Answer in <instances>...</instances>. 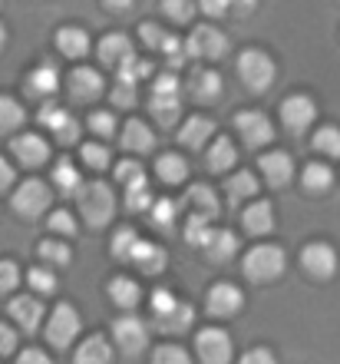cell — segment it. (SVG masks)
Wrapping results in <instances>:
<instances>
[{"label": "cell", "mask_w": 340, "mask_h": 364, "mask_svg": "<svg viewBox=\"0 0 340 364\" xmlns=\"http://www.w3.org/2000/svg\"><path fill=\"white\" fill-rule=\"evenodd\" d=\"M17 364H53L47 358V351H40V348H27V351H20L17 355Z\"/></svg>", "instance_id": "57"}, {"label": "cell", "mask_w": 340, "mask_h": 364, "mask_svg": "<svg viewBox=\"0 0 340 364\" xmlns=\"http://www.w3.org/2000/svg\"><path fill=\"white\" fill-rule=\"evenodd\" d=\"M13 348H17V331L0 321V355H10Z\"/></svg>", "instance_id": "56"}, {"label": "cell", "mask_w": 340, "mask_h": 364, "mask_svg": "<svg viewBox=\"0 0 340 364\" xmlns=\"http://www.w3.org/2000/svg\"><path fill=\"white\" fill-rule=\"evenodd\" d=\"M241 364H278V361H274V355L268 348H251V351L241 358Z\"/></svg>", "instance_id": "58"}, {"label": "cell", "mask_w": 340, "mask_h": 364, "mask_svg": "<svg viewBox=\"0 0 340 364\" xmlns=\"http://www.w3.org/2000/svg\"><path fill=\"white\" fill-rule=\"evenodd\" d=\"M37 252H40V259L47 262V265H67L70 255H73L67 242H60V239H47V242H40V249H37Z\"/></svg>", "instance_id": "40"}, {"label": "cell", "mask_w": 340, "mask_h": 364, "mask_svg": "<svg viewBox=\"0 0 340 364\" xmlns=\"http://www.w3.org/2000/svg\"><path fill=\"white\" fill-rule=\"evenodd\" d=\"M50 232H57V235H67V239H73V235H76L73 212H67V209L53 212V215H50Z\"/></svg>", "instance_id": "49"}, {"label": "cell", "mask_w": 340, "mask_h": 364, "mask_svg": "<svg viewBox=\"0 0 340 364\" xmlns=\"http://www.w3.org/2000/svg\"><path fill=\"white\" fill-rule=\"evenodd\" d=\"M165 14L172 20H179V23H189L192 14H195V4H189V0H165Z\"/></svg>", "instance_id": "53"}, {"label": "cell", "mask_w": 340, "mask_h": 364, "mask_svg": "<svg viewBox=\"0 0 340 364\" xmlns=\"http://www.w3.org/2000/svg\"><path fill=\"white\" fill-rule=\"evenodd\" d=\"M50 199H53V192H50L47 182L27 179L20 182V189L13 192V212L23 215V219H40L50 209Z\"/></svg>", "instance_id": "6"}, {"label": "cell", "mask_w": 340, "mask_h": 364, "mask_svg": "<svg viewBox=\"0 0 340 364\" xmlns=\"http://www.w3.org/2000/svg\"><path fill=\"white\" fill-rule=\"evenodd\" d=\"M89 129H93L99 139H109V136L116 133V116L113 113H89Z\"/></svg>", "instance_id": "51"}, {"label": "cell", "mask_w": 340, "mask_h": 364, "mask_svg": "<svg viewBox=\"0 0 340 364\" xmlns=\"http://www.w3.org/2000/svg\"><path fill=\"white\" fill-rule=\"evenodd\" d=\"M195 355L202 364H228L231 361V338L225 328H202L195 335Z\"/></svg>", "instance_id": "8"}, {"label": "cell", "mask_w": 340, "mask_h": 364, "mask_svg": "<svg viewBox=\"0 0 340 364\" xmlns=\"http://www.w3.org/2000/svg\"><path fill=\"white\" fill-rule=\"evenodd\" d=\"M152 364H192V355L179 345H162L152 351Z\"/></svg>", "instance_id": "44"}, {"label": "cell", "mask_w": 340, "mask_h": 364, "mask_svg": "<svg viewBox=\"0 0 340 364\" xmlns=\"http://www.w3.org/2000/svg\"><path fill=\"white\" fill-rule=\"evenodd\" d=\"M152 225H155V229H172V219H175V215H179V212H175V202L172 199H159V202H152Z\"/></svg>", "instance_id": "45"}, {"label": "cell", "mask_w": 340, "mask_h": 364, "mask_svg": "<svg viewBox=\"0 0 340 364\" xmlns=\"http://www.w3.org/2000/svg\"><path fill=\"white\" fill-rule=\"evenodd\" d=\"M205 252L212 262H228L238 252V235L228 229H212V235L205 242Z\"/></svg>", "instance_id": "30"}, {"label": "cell", "mask_w": 340, "mask_h": 364, "mask_svg": "<svg viewBox=\"0 0 340 364\" xmlns=\"http://www.w3.org/2000/svg\"><path fill=\"white\" fill-rule=\"evenodd\" d=\"M106 7L109 10H133V0H109Z\"/></svg>", "instance_id": "62"}, {"label": "cell", "mask_w": 340, "mask_h": 364, "mask_svg": "<svg viewBox=\"0 0 340 364\" xmlns=\"http://www.w3.org/2000/svg\"><path fill=\"white\" fill-rule=\"evenodd\" d=\"M119 139H123V149H129V153H149L152 146H155V136H152V129L142 119H129L123 126Z\"/></svg>", "instance_id": "23"}, {"label": "cell", "mask_w": 340, "mask_h": 364, "mask_svg": "<svg viewBox=\"0 0 340 364\" xmlns=\"http://www.w3.org/2000/svg\"><path fill=\"white\" fill-rule=\"evenodd\" d=\"M155 173H159L162 182H172V186H179V182H185V176H189V163H185L179 153H165V156H159V163H155Z\"/></svg>", "instance_id": "33"}, {"label": "cell", "mask_w": 340, "mask_h": 364, "mask_svg": "<svg viewBox=\"0 0 340 364\" xmlns=\"http://www.w3.org/2000/svg\"><path fill=\"white\" fill-rule=\"evenodd\" d=\"M79 156H83V163L89 166V169H106V166H109V159H113V156H109V149H106L103 143H86L83 149H79Z\"/></svg>", "instance_id": "47"}, {"label": "cell", "mask_w": 340, "mask_h": 364, "mask_svg": "<svg viewBox=\"0 0 340 364\" xmlns=\"http://www.w3.org/2000/svg\"><path fill=\"white\" fill-rule=\"evenodd\" d=\"M10 186H13V166L0 156V192H7Z\"/></svg>", "instance_id": "60"}, {"label": "cell", "mask_w": 340, "mask_h": 364, "mask_svg": "<svg viewBox=\"0 0 340 364\" xmlns=\"http://www.w3.org/2000/svg\"><path fill=\"white\" fill-rule=\"evenodd\" d=\"M40 123L47 126L50 133H57V139L60 143H76L79 139V123H76L73 116L63 109V106H57V103H47L43 109H40Z\"/></svg>", "instance_id": "13"}, {"label": "cell", "mask_w": 340, "mask_h": 364, "mask_svg": "<svg viewBox=\"0 0 340 364\" xmlns=\"http://www.w3.org/2000/svg\"><path fill=\"white\" fill-rule=\"evenodd\" d=\"M76 364H113V345L103 335L86 338L83 345L76 348Z\"/></svg>", "instance_id": "29"}, {"label": "cell", "mask_w": 340, "mask_h": 364, "mask_svg": "<svg viewBox=\"0 0 340 364\" xmlns=\"http://www.w3.org/2000/svg\"><path fill=\"white\" fill-rule=\"evenodd\" d=\"M314 116H317V103H314L311 96H304V93H294V96H287V100L281 103V119H284V126H287L291 133L307 129V126L314 123Z\"/></svg>", "instance_id": "11"}, {"label": "cell", "mask_w": 340, "mask_h": 364, "mask_svg": "<svg viewBox=\"0 0 340 364\" xmlns=\"http://www.w3.org/2000/svg\"><path fill=\"white\" fill-rule=\"evenodd\" d=\"M139 33H142V43H146V47H152V50H162V43H165V37H169L159 23H142Z\"/></svg>", "instance_id": "54"}, {"label": "cell", "mask_w": 340, "mask_h": 364, "mask_svg": "<svg viewBox=\"0 0 340 364\" xmlns=\"http://www.w3.org/2000/svg\"><path fill=\"white\" fill-rule=\"evenodd\" d=\"M57 90H60V73L53 63H40V67H33L27 73V96H33V100H47Z\"/></svg>", "instance_id": "19"}, {"label": "cell", "mask_w": 340, "mask_h": 364, "mask_svg": "<svg viewBox=\"0 0 340 364\" xmlns=\"http://www.w3.org/2000/svg\"><path fill=\"white\" fill-rule=\"evenodd\" d=\"M10 149H13V156L20 159V166H27V169H37V166H43L50 159L47 139H43V136H37V133L17 136V139L10 143Z\"/></svg>", "instance_id": "15"}, {"label": "cell", "mask_w": 340, "mask_h": 364, "mask_svg": "<svg viewBox=\"0 0 340 364\" xmlns=\"http://www.w3.org/2000/svg\"><path fill=\"white\" fill-rule=\"evenodd\" d=\"M113 106H136V87L119 83V87L113 90Z\"/></svg>", "instance_id": "55"}, {"label": "cell", "mask_w": 340, "mask_h": 364, "mask_svg": "<svg viewBox=\"0 0 340 364\" xmlns=\"http://www.w3.org/2000/svg\"><path fill=\"white\" fill-rule=\"evenodd\" d=\"M116 179L123 182L126 189H136V186H142V182H146V169H142L136 159H123V163L116 166Z\"/></svg>", "instance_id": "42"}, {"label": "cell", "mask_w": 340, "mask_h": 364, "mask_svg": "<svg viewBox=\"0 0 340 364\" xmlns=\"http://www.w3.org/2000/svg\"><path fill=\"white\" fill-rule=\"evenodd\" d=\"M314 149L324 156H331V159H337L340 156V129L337 126H321V129L314 133Z\"/></svg>", "instance_id": "39"}, {"label": "cell", "mask_w": 340, "mask_h": 364, "mask_svg": "<svg viewBox=\"0 0 340 364\" xmlns=\"http://www.w3.org/2000/svg\"><path fill=\"white\" fill-rule=\"evenodd\" d=\"M205 159H208V169H212V173H225V169L235 166L238 149H235V143H231L228 136H218L215 143H212V149H208Z\"/></svg>", "instance_id": "31"}, {"label": "cell", "mask_w": 340, "mask_h": 364, "mask_svg": "<svg viewBox=\"0 0 340 364\" xmlns=\"http://www.w3.org/2000/svg\"><path fill=\"white\" fill-rule=\"evenodd\" d=\"M79 328H83V321H79V311H76L73 305H67V301H60V305L50 311L47 341L53 348H70L76 341V335H79Z\"/></svg>", "instance_id": "5"}, {"label": "cell", "mask_w": 340, "mask_h": 364, "mask_svg": "<svg viewBox=\"0 0 340 364\" xmlns=\"http://www.w3.org/2000/svg\"><path fill=\"white\" fill-rule=\"evenodd\" d=\"M149 109L162 126H172L182 113V100H179V93H152Z\"/></svg>", "instance_id": "32"}, {"label": "cell", "mask_w": 340, "mask_h": 364, "mask_svg": "<svg viewBox=\"0 0 340 364\" xmlns=\"http://www.w3.org/2000/svg\"><path fill=\"white\" fill-rule=\"evenodd\" d=\"M57 47L63 57L70 60H79L89 53V33H86L83 27H63L57 33Z\"/></svg>", "instance_id": "28"}, {"label": "cell", "mask_w": 340, "mask_h": 364, "mask_svg": "<svg viewBox=\"0 0 340 364\" xmlns=\"http://www.w3.org/2000/svg\"><path fill=\"white\" fill-rule=\"evenodd\" d=\"M202 10H205L208 17H221V14H228V10H231V4H218V0H205V4H202Z\"/></svg>", "instance_id": "61"}, {"label": "cell", "mask_w": 340, "mask_h": 364, "mask_svg": "<svg viewBox=\"0 0 340 364\" xmlns=\"http://www.w3.org/2000/svg\"><path fill=\"white\" fill-rule=\"evenodd\" d=\"M241 305H245V295H241V288L231 285V282H218V285H212V291H208V311L218 318L238 315Z\"/></svg>", "instance_id": "14"}, {"label": "cell", "mask_w": 340, "mask_h": 364, "mask_svg": "<svg viewBox=\"0 0 340 364\" xmlns=\"http://www.w3.org/2000/svg\"><path fill=\"white\" fill-rule=\"evenodd\" d=\"M149 70H152L149 60H142V57H136V53H133V57L126 60V63L116 70V73H119V83H126V87H136L142 77H149Z\"/></svg>", "instance_id": "38"}, {"label": "cell", "mask_w": 340, "mask_h": 364, "mask_svg": "<svg viewBox=\"0 0 340 364\" xmlns=\"http://www.w3.org/2000/svg\"><path fill=\"white\" fill-rule=\"evenodd\" d=\"M185 53L199 60H221L228 53V37L218 27H195L185 40Z\"/></svg>", "instance_id": "9"}, {"label": "cell", "mask_w": 340, "mask_h": 364, "mask_svg": "<svg viewBox=\"0 0 340 364\" xmlns=\"http://www.w3.org/2000/svg\"><path fill=\"white\" fill-rule=\"evenodd\" d=\"M129 57H133V40L126 33H109V37L99 40V63L103 67L119 70Z\"/></svg>", "instance_id": "20"}, {"label": "cell", "mask_w": 340, "mask_h": 364, "mask_svg": "<svg viewBox=\"0 0 340 364\" xmlns=\"http://www.w3.org/2000/svg\"><path fill=\"white\" fill-rule=\"evenodd\" d=\"M4 43H7V30H4V23H0V50H4Z\"/></svg>", "instance_id": "63"}, {"label": "cell", "mask_w": 340, "mask_h": 364, "mask_svg": "<svg viewBox=\"0 0 340 364\" xmlns=\"http://www.w3.org/2000/svg\"><path fill=\"white\" fill-rule=\"evenodd\" d=\"M23 119H27L23 106H20L13 96L0 93V133H13V129H20Z\"/></svg>", "instance_id": "34"}, {"label": "cell", "mask_w": 340, "mask_h": 364, "mask_svg": "<svg viewBox=\"0 0 340 364\" xmlns=\"http://www.w3.org/2000/svg\"><path fill=\"white\" fill-rule=\"evenodd\" d=\"M251 196H258V179L251 173H235L228 179V199L231 202H245Z\"/></svg>", "instance_id": "37"}, {"label": "cell", "mask_w": 340, "mask_h": 364, "mask_svg": "<svg viewBox=\"0 0 340 364\" xmlns=\"http://www.w3.org/2000/svg\"><path fill=\"white\" fill-rule=\"evenodd\" d=\"M53 186H60V192H63V196H73V192L83 186L79 169H76L70 159H60V163L53 166Z\"/></svg>", "instance_id": "36"}, {"label": "cell", "mask_w": 340, "mask_h": 364, "mask_svg": "<svg viewBox=\"0 0 340 364\" xmlns=\"http://www.w3.org/2000/svg\"><path fill=\"white\" fill-rule=\"evenodd\" d=\"M113 338L126 358H136L146 351V345H149V325L136 315H123L113 325Z\"/></svg>", "instance_id": "7"}, {"label": "cell", "mask_w": 340, "mask_h": 364, "mask_svg": "<svg viewBox=\"0 0 340 364\" xmlns=\"http://www.w3.org/2000/svg\"><path fill=\"white\" fill-rule=\"evenodd\" d=\"M17 285H20V269H17V262L0 259V291H13Z\"/></svg>", "instance_id": "52"}, {"label": "cell", "mask_w": 340, "mask_h": 364, "mask_svg": "<svg viewBox=\"0 0 340 364\" xmlns=\"http://www.w3.org/2000/svg\"><path fill=\"white\" fill-rule=\"evenodd\" d=\"M152 93H179V80L172 77V73H162V77L155 80V87H152Z\"/></svg>", "instance_id": "59"}, {"label": "cell", "mask_w": 340, "mask_h": 364, "mask_svg": "<svg viewBox=\"0 0 340 364\" xmlns=\"http://www.w3.org/2000/svg\"><path fill=\"white\" fill-rule=\"evenodd\" d=\"M235 129L241 133L245 146H251V149H261V146H268V143L274 139V126H271V119H268L265 113H258V109L238 113V116H235Z\"/></svg>", "instance_id": "10"}, {"label": "cell", "mask_w": 340, "mask_h": 364, "mask_svg": "<svg viewBox=\"0 0 340 364\" xmlns=\"http://www.w3.org/2000/svg\"><path fill=\"white\" fill-rule=\"evenodd\" d=\"M10 318L17 321L20 331H27V335H33L40 328V318H43V305H40V298L33 295H17L13 301H10Z\"/></svg>", "instance_id": "16"}, {"label": "cell", "mask_w": 340, "mask_h": 364, "mask_svg": "<svg viewBox=\"0 0 340 364\" xmlns=\"http://www.w3.org/2000/svg\"><path fill=\"white\" fill-rule=\"evenodd\" d=\"M241 222L251 235H268L274 229V205L271 202H251L245 212H241Z\"/></svg>", "instance_id": "24"}, {"label": "cell", "mask_w": 340, "mask_h": 364, "mask_svg": "<svg viewBox=\"0 0 340 364\" xmlns=\"http://www.w3.org/2000/svg\"><path fill=\"white\" fill-rule=\"evenodd\" d=\"M139 242L142 239H139V232H136V229H119L113 235V255H116V259H123V262H129Z\"/></svg>", "instance_id": "41"}, {"label": "cell", "mask_w": 340, "mask_h": 364, "mask_svg": "<svg viewBox=\"0 0 340 364\" xmlns=\"http://www.w3.org/2000/svg\"><path fill=\"white\" fill-rule=\"evenodd\" d=\"M192 321H195V308L189 301H179V298L172 295L169 288H159L155 295H152V325L165 331V335H182V331H189Z\"/></svg>", "instance_id": "1"}, {"label": "cell", "mask_w": 340, "mask_h": 364, "mask_svg": "<svg viewBox=\"0 0 340 364\" xmlns=\"http://www.w3.org/2000/svg\"><path fill=\"white\" fill-rule=\"evenodd\" d=\"M212 133H215V123L208 116H189L179 129V143L189 146V149H202L212 139Z\"/></svg>", "instance_id": "22"}, {"label": "cell", "mask_w": 340, "mask_h": 364, "mask_svg": "<svg viewBox=\"0 0 340 364\" xmlns=\"http://www.w3.org/2000/svg\"><path fill=\"white\" fill-rule=\"evenodd\" d=\"M185 205H192V215H202V219H215L221 215V205H218V196L208 186H189L185 192Z\"/></svg>", "instance_id": "26"}, {"label": "cell", "mask_w": 340, "mask_h": 364, "mask_svg": "<svg viewBox=\"0 0 340 364\" xmlns=\"http://www.w3.org/2000/svg\"><path fill=\"white\" fill-rule=\"evenodd\" d=\"M126 205H129L133 212L152 209V192H149V186L142 182V186H136V189H126Z\"/></svg>", "instance_id": "50"}, {"label": "cell", "mask_w": 340, "mask_h": 364, "mask_svg": "<svg viewBox=\"0 0 340 364\" xmlns=\"http://www.w3.org/2000/svg\"><path fill=\"white\" fill-rule=\"evenodd\" d=\"M274 73H278V67H274V60L268 57L265 50L251 47L238 57V77L245 80V87L251 90V93H265V90H271Z\"/></svg>", "instance_id": "3"}, {"label": "cell", "mask_w": 340, "mask_h": 364, "mask_svg": "<svg viewBox=\"0 0 340 364\" xmlns=\"http://www.w3.org/2000/svg\"><path fill=\"white\" fill-rule=\"evenodd\" d=\"M301 265L311 278H331L334 272H337V252H334L327 242H311V245L301 252Z\"/></svg>", "instance_id": "12"}, {"label": "cell", "mask_w": 340, "mask_h": 364, "mask_svg": "<svg viewBox=\"0 0 340 364\" xmlns=\"http://www.w3.org/2000/svg\"><path fill=\"white\" fill-rule=\"evenodd\" d=\"M109 298H113V305H119L123 311H133V308L142 301V288H139L136 278L119 275V278L109 282Z\"/></svg>", "instance_id": "27"}, {"label": "cell", "mask_w": 340, "mask_h": 364, "mask_svg": "<svg viewBox=\"0 0 340 364\" xmlns=\"http://www.w3.org/2000/svg\"><path fill=\"white\" fill-rule=\"evenodd\" d=\"M76 205H79V212H83L86 225L103 229V225L113 222L116 196H113V189H109L106 182H83V186L76 189Z\"/></svg>", "instance_id": "2"}, {"label": "cell", "mask_w": 340, "mask_h": 364, "mask_svg": "<svg viewBox=\"0 0 340 364\" xmlns=\"http://www.w3.org/2000/svg\"><path fill=\"white\" fill-rule=\"evenodd\" d=\"M67 87H70L73 100L89 103V100H96V96L103 93V77H99V70H93V67H76L73 73H70Z\"/></svg>", "instance_id": "17"}, {"label": "cell", "mask_w": 340, "mask_h": 364, "mask_svg": "<svg viewBox=\"0 0 340 364\" xmlns=\"http://www.w3.org/2000/svg\"><path fill=\"white\" fill-rule=\"evenodd\" d=\"M129 262L139 265V272H146V275H159V272H165V249L142 239L139 245H136V252H133V259Z\"/></svg>", "instance_id": "25"}, {"label": "cell", "mask_w": 340, "mask_h": 364, "mask_svg": "<svg viewBox=\"0 0 340 364\" xmlns=\"http://www.w3.org/2000/svg\"><path fill=\"white\" fill-rule=\"evenodd\" d=\"M159 53H165V60H169V67H182V63H185V57H189V53H185V40H179V37H165V43H162V50Z\"/></svg>", "instance_id": "48"}, {"label": "cell", "mask_w": 340, "mask_h": 364, "mask_svg": "<svg viewBox=\"0 0 340 364\" xmlns=\"http://www.w3.org/2000/svg\"><path fill=\"white\" fill-rule=\"evenodd\" d=\"M304 189L314 192V196H324V192L331 189V182H334V173H331V166H324V163H311L307 169H304Z\"/></svg>", "instance_id": "35"}, {"label": "cell", "mask_w": 340, "mask_h": 364, "mask_svg": "<svg viewBox=\"0 0 340 364\" xmlns=\"http://www.w3.org/2000/svg\"><path fill=\"white\" fill-rule=\"evenodd\" d=\"M208 235H212L208 219H202V215H189V222H185V242H189V245H202V249H205Z\"/></svg>", "instance_id": "43"}, {"label": "cell", "mask_w": 340, "mask_h": 364, "mask_svg": "<svg viewBox=\"0 0 340 364\" xmlns=\"http://www.w3.org/2000/svg\"><path fill=\"white\" fill-rule=\"evenodd\" d=\"M241 269H245V275L251 282H274L284 272V249H278V245H255L245 255Z\"/></svg>", "instance_id": "4"}, {"label": "cell", "mask_w": 340, "mask_h": 364, "mask_svg": "<svg viewBox=\"0 0 340 364\" xmlns=\"http://www.w3.org/2000/svg\"><path fill=\"white\" fill-rule=\"evenodd\" d=\"M261 173H265L268 186L281 189V186H287V182L294 179V159L287 153H281V149L265 153V156H261Z\"/></svg>", "instance_id": "18"}, {"label": "cell", "mask_w": 340, "mask_h": 364, "mask_svg": "<svg viewBox=\"0 0 340 364\" xmlns=\"http://www.w3.org/2000/svg\"><path fill=\"white\" fill-rule=\"evenodd\" d=\"M27 282L37 295H53V291H57V275H53L50 269H30Z\"/></svg>", "instance_id": "46"}, {"label": "cell", "mask_w": 340, "mask_h": 364, "mask_svg": "<svg viewBox=\"0 0 340 364\" xmlns=\"http://www.w3.org/2000/svg\"><path fill=\"white\" fill-rule=\"evenodd\" d=\"M189 93L195 103H212V100L221 96V77H218L215 70H192Z\"/></svg>", "instance_id": "21"}]
</instances>
